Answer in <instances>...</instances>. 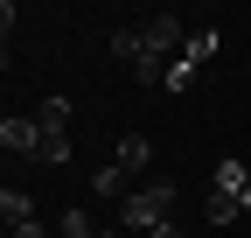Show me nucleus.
Masks as SVG:
<instances>
[{
	"mask_svg": "<svg viewBox=\"0 0 251 238\" xmlns=\"http://www.w3.org/2000/svg\"><path fill=\"white\" fill-rule=\"evenodd\" d=\"M168 217H175V182H168V175L140 182L133 196L119 203V231H153V224H168Z\"/></svg>",
	"mask_w": 251,
	"mask_h": 238,
	"instance_id": "1",
	"label": "nucleus"
},
{
	"mask_svg": "<svg viewBox=\"0 0 251 238\" xmlns=\"http://www.w3.org/2000/svg\"><path fill=\"white\" fill-rule=\"evenodd\" d=\"M140 42H147V56H168V63H175V56L188 49V42H181V14H168V7L147 14V21H140Z\"/></svg>",
	"mask_w": 251,
	"mask_h": 238,
	"instance_id": "2",
	"label": "nucleus"
},
{
	"mask_svg": "<svg viewBox=\"0 0 251 238\" xmlns=\"http://www.w3.org/2000/svg\"><path fill=\"white\" fill-rule=\"evenodd\" d=\"M0 147H7V154H42V126L35 119H0Z\"/></svg>",
	"mask_w": 251,
	"mask_h": 238,
	"instance_id": "3",
	"label": "nucleus"
},
{
	"mask_svg": "<svg viewBox=\"0 0 251 238\" xmlns=\"http://www.w3.org/2000/svg\"><path fill=\"white\" fill-rule=\"evenodd\" d=\"M126 175H147L153 168V133H119V154H112Z\"/></svg>",
	"mask_w": 251,
	"mask_h": 238,
	"instance_id": "4",
	"label": "nucleus"
},
{
	"mask_svg": "<svg viewBox=\"0 0 251 238\" xmlns=\"http://www.w3.org/2000/svg\"><path fill=\"white\" fill-rule=\"evenodd\" d=\"M0 217H7V231L14 224H35V196H28L21 182H7V189H0Z\"/></svg>",
	"mask_w": 251,
	"mask_h": 238,
	"instance_id": "5",
	"label": "nucleus"
},
{
	"mask_svg": "<svg viewBox=\"0 0 251 238\" xmlns=\"http://www.w3.org/2000/svg\"><path fill=\"white\" fill-rule=\"evenodd\" d=\"M216 189H230V196H251V168H244L237 154H224V161H216Z\"/></svg>",
	"mask_w": 251,
	"mask_h": 238,
	"instance_id": "6",
	"label": "nucleus"
},
{
	"mask_svg": "<svg viewBox=\"0 0 251 238\" xmlns=\"http://www.w3.org/2000/svg\"><path fill=\"white\" fill-rule=\"evenodd\" d=\"M237 210H244V196H230V189H209V203H202L209 224H237Z\"/></svg>",
	"mask_w": 251,
	"mask_h": 238,
	"instance_id": "7",
	"label": "nucleus"
},
{
	"mask_svg": "<svg viewBox=\"0 0 251 238\" xmlns=\"http://www.w3.org/2000/svg\"><path fill=\"white\" fill-rule=\"evenodd\" d=\"M35 126L42 133H70V98H42L35 105Z\"/></svg>",
	"mask_w": 251,
	"mask_h": 238,
	"instance_id": "8",
	"label": "nucleus"
},
{
	"mask_svg": "<svg viewBox=\"0 0 251 238\" xmlns=\"http://www.w3.org/2000/svg\"><path fill=\"white\" fill-rule=\"evenodd\" d=\"M91 196H105V203H126V168L112 161V168H98L91 175Z\"/></svg>",
	"mask_w": 251,
	"mask_h": 238,
	"instance_id": "9",
	"label": "nucleus"
},
{
	"mask_svg": "<svg viewBox=\"0 0 251 238\" xmlns=\"http://www.w3.org/2000/svg\"><path fill=\"white\" fill-rule=\"evenodd\" d=\"M196 77H202V63H196V56L181 49L175 63H168V84H161V91H188V84H196Z\"/></svg>",
	"mask_w": 251,
	"mask_h": 238,
	"instance_id": "10",
	"label": "nucleus"
},
{
	"mask_svg": "<svg viewBox=\"0 0 251 238\" xmlns=\"http://www.w3.org/2000/svg\"><path fill=\"white\" fill-rule=\"evenodd\" d=\"M56 231H63V238H98V224H91V210H77V203H70V210L56 217Z\"/></svg>",
	"mask_w": 251,
	"mask_h": 238,
	"instance_id": "11",
	"label": "nucleus"
},
{
	"mask_svg": "<svg viewBox=\"0 0 251 238\" xmlns=\"http://www.w3.org/2000/svg\"><path fill=\"white\" fill-rule=\"evenodd\" d=\"M42 168H63L70 161V133H42V154H35Z\"/></svg>",
	"mask_w": 251,
	"mask_h": 238,
	"instance_id": "12",
	"label": "nucleus"
},
{
	"mask_svg": "<svg viewBox=\"0 0 251 238\" xmlns=\"http://www.w3.org/2000/svg\"><path fill=\"white\" fill-rule=\"evenodd\" d=\"M188 56H196V63H209V56H216V28H196V35H188Z\"/></svg>",
	"mask_w": 251,
	"mask_h": 238,
	"instance_id": "13",
	"label": "nucleus"
},
{
	"mask_svg": "<svg viewBox=\"0 0 251 238\" xmlns=\"http://www.w3.org/2000/svg\"><path fill=\"white\" fill-rule=\"evenodd\" d=\"M7 238H49V231H42V217H35V224H14Z\"/></svg>",
	"mask_w": 251,
	"mask_h": 238,
	"instance_id": "14",
	"label": "nucleus"
},
{
	"mask_svg": "<svg viewBox=\"0 0 251 238\" xmlns=\"http://www.w3.org/2000/svg\"><path fill=\"white\" fill-rule=\"evenodd\" d=\"M147 238H181V224H175V217H168V224H153V231H147Z\"/></svg>",
	"mask_w": 251,
	"mask_h": 238,
	"instance_id": "15",
	"label": "nucleus"
},
{
	"mask_svg": "<svg viewBox=\"0 0 251 238\" xmlns=\"http://www.w3.org/2000/svg\"><path fill=\"white\" fill-rule=\"evenodd\" d=\"M244 210H251V196H244Z\"/></svg>",
	"mask_w": 251,
	"mask_h": 238,
	"instance_id": "16",
	"label": "nucleus"
}]
</instances>
